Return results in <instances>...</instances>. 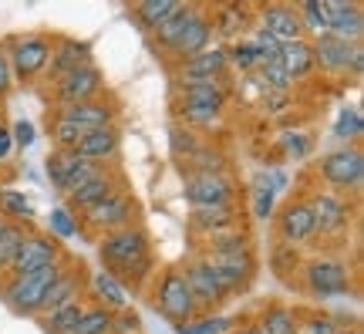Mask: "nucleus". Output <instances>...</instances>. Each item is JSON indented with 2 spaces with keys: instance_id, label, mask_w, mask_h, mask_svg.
Masks as SVG:
<instances>
[{
  "instance_id": "nucleus-4",
  "label": "nucleus",
  "mask_w": 364,
  "mask_h": 334,
  "mask_svg": "<svg viewBox=\"0 0 364 334\" xmlns=\"http://www.w3.org/2000/svg\"><path fill=\"white\" fill-rule=\"evenodd\" d=\"M51 48H54V38L48 34H21L14 38L4 51H7V61H11V75H14V85H31L38 81L44 71H48V61H51Z\"/></svg>"
},
{
  "instance_id": "nucleus-8",
  "label": "nucleus",
  "mask_w": 364,
  "mask_h": 334,
  "mask_svg": "<svg viewBox=\"0 0 364 334\" xmlns=\"http://www.w3.org/2000/svg\"><path fill=\"white\" fill-rule=\"evenodd\" d=\"M311 54H314V68H321L327 75H361L364 71V48L351 44V41H341L334 34H317L311 41Z\"/></svg>"
},
{
  "instance_id": "nucleus-27",
  "label": "nucleus",
  "mask_w": 364,
  "mask_h": 334,
  "mask_svg": "<svg viewBox=\"0 0 364 334\" xmlns=\"http://www.w3.org/2000/svg\"><path fill=\"white\" fill-rule=\"evenodd\" d=\"M179 102L182 105H196V108H206V112H220L230 105V88L226 81H206V85H189L179 88Z\"/></svg>"
},
{
  "instance_id": "nucleus-55",
  "label": "nucleus",
  "mask_w": 364,
  "mask_h": 334,
  "mask_svg": "<svg viewBox=\"0 0 364 334\" xmlns=\"http://www.w3.org/2000/svg\"><path fill=\"white\" fill-rule=\"evenodd\" d=\"M7 152H11V132L0 129V159H7Z\"/></svg>"
},
{
  "instance_id": "nucleus-30",
  "label": "nucleus",
  "mask_w": 364,
  "mask_h": 334,
  "mask_svg": "<svg viewBox=\"0 0 364 334\" xmlns=\"http://www.w3.org/2000/svg\"><path fill=\"white\" fill-rule=\"evenodd\" d=\"M280 68L287 71V78L290 81H300V78H307L314 71V54H311V41H290V44H284L280 48Z\"/></svg>"
},
{
  "instance_id": "nucleus-51",
  "label": "nucleus",
  "mask_w": 364,
  "mask_h": 334,
  "mask_svg": "<svg viewBox=\"0 0 364 334\" xmlns=\"http://www.w3.org/2000/svg\"><path fill=\"white\" fill-rule=\"evenodd\" d=\"M11 132H14V142H17L21 149H27V145L34 142V125H31V122H14Z\"/></svg>"
},
{
  "instance_id": "nucleus-14",
  "label": "nucleus",
  "mask_w": 364,
  "mask_h": 334,
  "mask_svg": "<svg viewBox=\"0 0 364 334\" xmlns=\"http://www.w3.org/2000/svg\"><path fill=\"white\" fill-rule=\"evenodd\" d=\"M277 240L290 246H304L314 244V213L307 196H297V199H287L280 209H277Z\"/></svg>"
},
{
  "instance_id": "nucleus-11",
  "label": "nucleus",
  "mask_w": 364,
  "mask_h": 334,
  "mask_svg": "<svg viewBox=\"0 0 364 334\" xmlns=\"http://www.w3.org/2000/svg\"><path fill=\"white\" fill-rule=\"evenodd\" d=\"M182 196L193 209H209V206H230L236 203V179L230 172L220 176H182Z\"/></svg>"
},
{
  "instance_id": "nucleus-7",
  "label": "nucleus",
  "mask_w": 364,
  "mask_h": 334,
  "mask_svg": "<svg viewBox=\"0 0 364 334\" xmlns=\"http://www.w3.org/2000/svg\"><path fill=\"white\" fill-rule=\"evenodd\" d=\"M317 176L327 182L331 193H358L364 182V155L358 145H344L338 152H327L321 162H317Z\"/></svg>"
},
{
  "instance_id": "nucleus-43",
  "label": "nucleus",
  "mask_w": 364,
  "mask_h": 334,
  "mask_svg": "<svg viewBox=\"0 0 364 334\" xmlns=\"http://www.w3.org/2000/svg\"><path fill=\"white\" fill-rule=\"evenodd\" d=\"M81 162H85V159H81L78 152H58V149H54V155H48V176H51V182L61 189L65 179L81 166Z\"/></svg>"
},
{
  "instance_id": "nucleus-17",
  "label": "nucleus",
  "mask_w": 364,
  "mask_h": 334,
  "mask_svg": "<svg viewBox=\"0 0 364 334\" xmlns=\"http://www.w3.org/2000/svg\"><path fill=\"white\" fill-rule=\"evenodd\" d=\"M118 189H125L122 172H118L115 166H105V169H98L85 186H78L75 193H68V206H71V209H78V213H85V209L98 206L102 199H108L112 193H118ZM78 213H75V216H78Z\"/></svg>"
},
{
  "instance_id": "nucleus-15",
  "label": "nucleus",
  "mask_w": 364,
  "mask_h": 334,
  "mask_svg": "<svg viewBox=\"0 0 364 334\" xmlns=\"http://www.w3.org/2000/svg\"><path fill=\"white\" fill-rule=\"evenodd\" d=\"M213 277L220 281V287L226 291V297L243 294L250 291V283L257 277V254H236V257H206Z\"/></svg>"
},
{
  "instance_id": "nucleus-24",
  "label": "nucleus",
  "mask_w": 364,
  "mask_h": 334,
  "mask_svg": "<svg viewBox=\"0 0 364 334\" xmlns=\"http://www.w3.org/2000/svg\"><path fill=\"white\" fill-rule=\"evenodd\" d=\"M327 14H331L327 34H334V38H341V41H351V44H361L364 7L358 0H334V4H327Z\"/></svg>"
},
{
  "instance_id": "nucleus-37",
  "label": "nucleus",
  "mask_w": 364,
  "mask_h": 334,
  "mask_svg": "<svg viewBox=\"0 0 364 334\" xmlns=\"http://www.w3.org/2000/svg\"><path fill=\"white\" fill-rule=\"evenodd\" d=\"M27 226L24 223H11V219H0V273H7L14 263V257H17V250H21V244L27 240Z\"/></svg>"
},
{
  "instance_id": "nucleus-6",
  "label": "nucleus",
  "mask_w": 364,
  "mask_h": 334,
  "mask_svg": "<svg viewBox=\"0 0 364 334\" xmlns=\"http://www.w3.org/2000/svg\"><path fill=\"white\" fill-rule=\"evenodd\" d=\"M314 213V240H338L344 233L351 230L354 223V209L358 206L341 193H331V189H317V193L307 196Z\"/></svg>"
},
{
  "instance_id": "nucleus-3",
  "label": "nucleus",
  "mask_w": 364,
  "mask_h": 334,
  "mask_svg": "<svg viewBox=\"0 0 364 334\" xmlns=\"http://www.w3.org/2000/svg\"><path fill=\"white\" fill-rule=\"evenodd\" d=\"M300 287L311 297H344L354 291V273L351 267L338 257H311L300 267Z\"/></svg>"
},
{
  "instance_id": "nucleus-48",
  "label": "nucleus",
  "mask_w": 364,
  "mask_h": 334,
  "mask_svg": "<svg viewBox=\"0 0 364 334\" xmlns=\"http://www.w3.org/2000/svg\"><path fill=\"white\" fill-rule=\"evenodd\" d=\"M226 51H230V65H240V68H260V58H257V48H253V44H250V41H236L233 48H226Z\"/></svg>"
},
{
  "instance_id": "nucleus-28",
  "label": "nucleus",
  "mask_w": 364,
  "mask_h": 334,
  "mask_svg": "<svg viewBox=\"0 0 364 334\" xmlns=\"http://www.w3.org/2000/svg\"><path fill=\"white\" fill-rule=\"evenodd\" d=\"M179 169H182V176H220V172H230V159H226L223 149L203 142L189 159H182Z\"/></svg>"
},
{
  "instance_id": "nucleus-33",
  "label": "nucleus",
  "mask_w": 364,
  "mask_h": 334,
  "mask_svg": "<svg viewBox=\"0 0 364 334\" xmlns=\"http://www.w3.org/2000/svg\"><path fill=\"white\" fill-rule=\"evenodd\" d=\"M253 324H257L263 334H297V310L280 304V301H270Z\"/></svg>"
},
{
  "instance_id": "nucleus-13",
  "label": "nucleus",
  "mask_w": 364,
  "mask_h": 334,
  "mask_svg": "<svg viewBox=\"0 0 364 334\" xmlns=\"http://www.w3.org/2000/svg\"><path fill=\"white\" fill-rule=\"evenodd\" d=\"M51 95L58 108H71V105H81V102H91L105 95V71L98 65H88L81 71H71V75L58 78L51 85Z\"/></svg>"
},
{
  "instance_id": "nucleus-50",
  "label": "nucleus",
  "mask_w": 364,
  "mask_h": 334,
  "mask_svg": "<svg viewBox=\"0 0 364 334\" xmlns=\"http://www.w3.org/2000/svg\"><path fill=\"white\" fill-rule=\"evenodd\" d=\"M14 91V75H11V61H7V51L0 48V102Z\"/></svg>"
},
{
  "instance_id": "nucleus-22",
  "label": "nucleus",
  "mask_w": 364,
  "mask_h": 334,
  "mask_svg": "<svg viewBox=\"0 0 364 334\" xmlns=\"http://www.w3.org/2000/svg\"><path fill=\"white\" fill-rule=\"evenodd\" d=\"M88 65H95V61H91V44L88 41L61 38V41H54V48H51L48 78L58 81V78L71 75V71H81V68H88Z\"/></svg>"
},
{
  "instance_id": "nucleus-35",
  "label": "nucleus",
  "mask_w": 364,
  "mask_h": 334,
  "mask_svg": "<svg viewBox=\"0 0 364 334\" xmlns=\"http://www.w3.org/2000/svg\"><path fill=\"white\" fill-rule=\"evenodd\" d=\"M236 254H257V250H253V236H250L247 230H233V233L209 236L206 254H203V257H236Z\"/></svg>"
},
{
  "instance_id": "nucleus-32",
  "label": "nucleus",
  "mask_w": 364,
  "mask_h": 334,
  "mask_svg": "<svg viewBox=\"0 0 364 334\" xmlns=\"http://www.w3.org/2000/svg\"><path fill=\"white\" fill-rule=\"evenodd\" d=\"M247 27H250V7L226 4L220 11H213V34H220V38L236 41V38H243Z\"/></svg>"
},
{
  "instance_id": "nucleus-5",
  "label": "nucleus",
  "mask_w": 364,
  "mask_h": 334,
  "mask_svg": "<svg viewBox=\"0 0 364 334\" xmlns=\"http://www.w3.org/2000/svg\"><path fill=\"white\" fill-rule=\"evenodd\" d=\"M135 223H139V199L129 189H118V193H112L98 206L85 209L78 226H85L95 236H105V233L125 230V226H135Z\"/></svg>"
},
{
  "instance_id": "nucleus-44",
  "label": "nucleus",
  "mask_w": 364,
  "mask_h": 334,
  "mask_svg": "<svg viewBox=\"0 0 364 334\" xmlns=\"http://www.w3.org/2000/svg\"><path fill=\"white\" fill-rule=\"evenodd\" d=\"M169 142H172V159H176V162L189 159V155H193L196 149L203 145V142L196 139V132L186 129V125H179V122H176V125L169 129Z\"/></svg>"
},
{
  "instance_id": "nucleus-54",
  "label": "nucleus",
  "mask_w": 364,
  "mask_h": 334,
  "mask_svg": "<svg viewBox=\"0 0 364 334\" xmlns=\"http://www.w3.org/2000/svg\"><path fill=\"white\" fill-rule=\"evenodd\" d=\"M267 105H270V112H284L287 108V91H267Z\"/></svg>"
},
{
  "instance_id": "nucleus-23",
  "label": "nucleus",
  "mask_w": 364,
  "mask_h": 334,
  "mask_svg": "<svg viewBox=\"0 0 364 334\" xmlns=\"http://www.w3.org/2000/svg\"><path fill=\"white\" fill-rule=\"evenodd\" d=\"M75 152L85 159V162H95V166H112L122 152V132L118 125H105V129L85 132V139L78 142Z\"/></svg>"
},
{
  "instance_id": "nucleus-18",
  "label": "nucleus",
  "mask_w": 364,
  "mask_h": 334,
  "mask_svg": "<svg viewBox=\"0 0 364 334\" xmlns=\"http://www.w3.org/2000/svg\"><path fill=\"white\" fill-rule=\"evenodd\" d=\"M189 230L196 236H220V233H233L243 230V209L240 203L230 206H209V209H193L189 213Z\"/></svg>"
},
{
  "instance_id": "nucleus-29",
  "label": "nucleus",
  "mask_w": 364,
  "mask_h": 334,
  "mask_svg": "<svg viewBox=\"0 0 364 334\" xmlns=\"http://www.w3.org/2000/svg\"><path fill=\"white\" fill-rule=\"evenodd\" d=\"M88 294L95 297V304H98V308H108L112 314L129 308V291H125L112 273H105V270H98L95 277H88Z\"/></svg>"
},
{
  "instance_id": "nucleus-1",
  "label": "nucleus",
  "mask_w": 364,
  "mask_h": 334,
  "mask_svg": "<svg viewBox=\"0 0 364 334\" xmlns=\"http://www.w3.org/2000/svg\"><path fill=\"white\" fill-rule=\"evenodd\" d=\"M152 308H156L166 321L176 324V328H189V324L199 318L182 267L156 270V277H152Z\"/></svg>"
},
{
  "instance_id": "nucleus-34",
  "label": "nucleus",
  "mask_w": 364,
  "mask_h": 334,
  "mask_svg": "<svg viewBox=\"0 0 364 334\" xmlns=\"http://www.w3.org/2000/svg\"><path fill=\"white\" fill-rule=\"evenodd\" d=\"M297 334H358V328L344 324L334 314L321 310H297Z\"/></svg>"
},
{
  "instance_id": "nucleus-26",
  "label": "nucleus",
  "mask_w": 364,
  "mask_h": 334,
  "mask_svg": "<svg viewBox=\"0 0 364 334\" xmlns=\"http://www.w3.org/2000/svg\"><path fill=\"white\" fill-rule=\"evenodd\" d=\"M199 7H203V4H179V7H176V11H172L169 17L162 21V24H159L156 31H152L156 44H159V48H162L166 54H169L172 48H176V41H179L182 34H186V27L193 24V17L199 14Z\"/></svg>"
},
{
  "instance_id": "nucleus-38",
  "label": "nucleus",
  "mask_w": 364,
  "mask_h": 334,
  "mask_svg": "<svg viewBox=\"0 0 364 334\" xmlns=\"http://www.w3.org/2000/svg\"><path fill=\"white\" fill-rule=\"evenodd\" d=\"M48 135H51L58 152H75L78 142L85 139V129H78L75 122H68L61 115H48Z\"/></svg>"
},
{
  "instance_id": "nucleus-31",
  "label": "nucleus",
  "mask_w": 364,
  "mask_h": 334,
  "mask_svg": "<svg viewBox=\"0 0 364 334\" xmlns=\"http://www.w3.org/2000/svg\"><path fill=\"white\" fill-rule=\"evenodd\" d=\"M300 267H304L300 246H290V244H280V240H277L270 250V273L273 277L280 283H297Z\"/></svg>"
},
{
  "instance_id": "nucleus-21",
  "label": "nucleus",
  "mask_w": 364,
  "mask_h": 334,
  "mask_svg": "<svg viewBox=\"0 0 364 334\" xmlns=\"http://www.w3.org/2000/svg\"><path fill=\"white\" fill-rule=\"evenodd\" d=\"M257 27H263L267 34H273L280 44L307 38L304 27H300V17H297V7H294V4H267V7H260Z\"/></svg>"
},
{
  "instance_id": "nucleus-39",
  "label": "nucleus",
  "mask_w": 364,
  "mask_h": 334,
  "mask_svg": "<svg viewBox=\"0 0 364 334\" xmlns=\"http://www.w3.org/2000/svg\"><path fill=\"white\" fill-rule=\"evenodd\" d=\"M176 7H179L176 0H142V4H135V7H132V14H135V21H139L142 31H156V27L162 24L172 11H176Z\"/></svg>"
},
{
  "instance_id": "nucleus-46",
  "label": "nucleus",
  "mask_w": 364,
  "mask_h": 334,
  "mask_svg": "<svg viewBox=\"0 0 364 334\" xmlns=\"http://www.w3.org/2000/svg\"><path fill=\"white\" fill-rule=\"evenodd\" d=\"M260 78H263V91H290V78L280 68V61H270V65H260Z\"/></svg>"
},
{
  "instance_id": "nucleus-20",
  "label": "nucleus",
  "mask_w": 364,
  "mask_h": 334,
  "mask_svg": "<svg viewBox=\"0 0 364 334\" xmlns=\"http://www.w3.org/2000/svg\"><path fill=\"white\" fill-rule=\"evenodd\" d=\"M54 115L68 118V122H75L78 129L85 132H95V129H105V125H115L118 118V102L115 98H91V102H81V105H71V108H54Z\"/></svg>"
},
{
  "instance_id": "nucleus-2",
  "label": "nucleus",
  "mask_w": 364,
  "mask_h": 334,
  "mask_svg": "<svg viewBox=\"0 0 364 334\" xmlns=\"http://www.w3.org/2000/svg\"><path fill=\"white\" fill-rule=\"evenodd\" d=\"M61 270H65V260L54 263V267L38 270V273H24V277L7 273V277L0 281V297H4L7 308L17 310V314H41L44 294H48L51 283L61 277Z\"/></svg>"
},
{
  "instance_id": "nucleus-12",
  "label": "nucleus",
  "mask_w": 364,
  "mask_h": 334,
  "mask_svg": "<svg viewBox=\"0 0 364 334\" xmlns=\"http://www.w3.org/2000/svg\"><path fill=\"white\" fill-rule=\"evenodd\" d=\"M230 71V51L226 48H206L189 61H179L172 78L176 88H189V85H206V81H223Z\"/></svg>"
},
{
  "instance_id": "nucleus-16",
  "label": "nucleus",
  "mask_w": 364,
  "mask_h": 334,
  "mask_svg": "<svg viewBox=\"0 0 364 334\" xmlns=\"http://www.w3.org/2000/svg\"><path fill=\"white\" fill-rule=\"evenodd\" d=\"M182 273H186V283H189V294H193L196 310H199V314H209V310H216L223 301H226V291H223L220 281L213 277L206 257L189 260Z\"/></svg>"
},
{
  "instance_id": "nucleus-56",
  "label": "nucleus",
  "mask_w": 364,
  "mask_h": 334,
  "mask_svg": "<svg viewBox=\"0 0 364 334\" xmlns=\"http://www.w3.org/2000/svg\"><path fill=\"white\" fill-rule=\"evenodd\" d=\"M233 334H263V331L253 321H250V324H240V328H233Z\"/></svg>"
},
{
  "instance_id": "nucleus-40",
  "label": "nucleus",
  "mask_w": 364,
  "mask_h": 334,
  "mask_svg": "<svg viewBox=\"0 0 364 334\" xmlns=\"http://www.w3.org/2000/svg\"><path fill=\"white\" fill-rule=\"evenodd\" d=\"M297 17H300V27L304 34H327L331 27V14H327V4L321 0H307V4H297Z\"/></svg>"
},
{
  "instance_id": "nucleus-49",
  "label": "nucleus",
  "mask_w": 364,
  "mask_h": 334,
  "mask_svg": "<svg viewBox=\"0 0 364 334\" xmlns=\"http://www.w3.org/2000/svg\"><path fill=\"white\" fill-rule=\"evenodd\" d=\"M81 226H78V219H71V209H58L51 216V236H71V233H78Z\"/></svg>"
},
{
  "instance_id": "nucleus-41",
  "label": "nucleus",
  "mask_w": 364,
  "mask_h": 334,
  "mask_svg": "<svg viewBox=\"0 0 364 334\" xmlns=\"http://www.w3.org/2000/svg\"><path fill=\"white\" fill-rule=\"evenodd\" d=\"M34 216V206L24 193H14V189H4L0 193V219H11V223H27Z\"/></svg>"
},
{
  "instance_id": "nucleus-42",
  "label": "nucleus",
  "mask_w": 364,
  "mask_h": 334,
  "mask_svg": "<svg viewBox=\"0 0 364 334\" xmlns=\"http://www.w3.org/2000/svg\"><path fill=\"white\" fill-rule=\"evenodd\" d=\"M71 334H112V310L98 308V304H88L85 314H81L78 328Z\"/></svg>"
},
{
  "instance_id": "nucleus-10",
  "label": "nucleus",
  "mask_w": 364,
  "mask_h": 334,
  "mask_svg": "<svg viewBox=\"0 0 364 334\" xmlns=\"http://www.w3.org/2000/svg\"><path fill=\"white\" fill-rule=\"evenodd\" d=\"M61 260H65V246H61L58 236L31 230L27 240L21 244V250H17V257H14L7 273L24 277V273H38V270H44V267H54V263H61Z\"/></svg>"
},
{
  "instance_id": "nucleus-52",
  "label": "nucleus",
  "mask_w": 364,
  "mask_h": 334,
  "mask_svg": "<svg viewBox=\"0 0 364 334\" xmlns=\"http://www.w3.org/2000/svg\"><path fill=\"white\" fill-rule=\"evenodd\" d=\"M338 135H344V139H348V135H361V118L354 115H344L341 118V125H338Z\"/></svg>"
},
{
  "instance_id": "nucleus-36",
  "label": "nucleus",
  "mask_w": 364,
  "mask_h": 334,
  "mask_svg": "<svg viewBox=\"0 0 364 334\" xmlns=\"http://www.w3.org/2000/svg\"><path fill=\"white\" fill-rule=\"evenodd\" d=\"M85 308H88V301H75V304H65V308L51 310V314H41V318H44L41 328H44L48 334H71L75 328H78Z\"/></svg>"
},
{
  "instance_id": "nucleus-25",
  "label": "nucleus",
  "mask_w": 364,
  "mask_h": 334,
  "mask_svg": "<svg viewBox=\"0 0 364 334\" xmlns=\"http://www.w3.org/2000/svg\"><path fill=\"white\" fill-rule=\"evenodd\" d=\"M209 41H213V11L209 7H199V14L193 17V24L186 27V34L176 41V48H172V58H179V61H189L196 58L199 51H206Z\"/></svg>"
},
{
  "instance_id": "nucleus-47",
  "label": "nucleus",
  "mask_w": 364,
  "mask_h": 334,
  "mask_svg": "<svg viewBox=\"0 0 364 334\" xmlns=\"http://www.w3.org/2000/svg\"><path fill=\"white\" fill-rule=\"evenodd\" d=\"M112 334H142V318L132 308L112 314Z\"/></svg>"
},
{
  "instance_id": "nucleus-19",
  "label": "nucleus",
  "mask_w": 364,
  "mask_h": 334,
  "mask_svg": "<svg viewBox=\"0 0 364 334\" xmlns=\"http://www.w3.org/2000/svg\"><path fill=\"white\" fill-rule=\"evenodd\" d=\"M88 294V270L85 263H71V267L61 270V277L51 283V291L44 294V304H41V314H51V310L65 308V304H75V301H85Z\"/></svg>"
},
{
  "instance_id": "nucleus-9",
  "label": "nucleus",
  "mask_w": 364,
  "mask_h": 334,
  "mask_svg": "<svg viewBox=\"0 0 364 334\" xmlns=\"http://www.w3.org/2000/svg\"><path fill=\"white\" fill-rule=\"evenodd\" d=\"M98 240H102L98 244V257H102L105 270H118V267H125V263L152 257V244H149V233H145L142 223L115 230V233H105Z\"/></svg>"
},
{
  "instance_id": "nucleus-45",
  "label": "nucleus",
  "mask_w": 364,
  "mask_h": 334,
  "mask_svg": "<svg viewBox=\"0 0 364 334\" xmlns=\"http://www.w3.org/2000/svg\"><path fill=\"white\" fill-rule=\"evenodd\" d=\"M250 44L257 48L260 65H270V61H277V58H280V48H284V44L273 38V34H267L263 27H257V31H253V41H250Z\"/></svg>"
},
{
  "instance_id": "nucleus-53",
  "label": "nucleus",
  "mask_w": 364,
  "mask_h": 334,
  "mask_svg": "<svg viewBox=\"0 0 364 334\" xmlns=\"http://www.w3.org/2000/svg\"><path fill=\"white\" fill-rule=\"evenodd\" d=\"M270 206H273V196L267 186H260V193H257V219H267L270 216Z\"/></svg>"
}]
</instances>
